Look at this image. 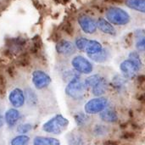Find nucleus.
I'll return each instance as SVG.
<instances>
[{"label": "nucleus", "mask_w": 145, "mask_h": 145, "mask_svg": "<svg viewBox=\"0 0 145 145\" xmlns=\"http://www.w3.org/2000/svg\"><path fill=\"white\" fill-rule=\"evenodd\" d=\"M88 56L92 60H93L97 63H103V62L107 61L108 59L110 58V52L105 48V49L102 48L101 51H99L94 54H89Z\"/></svg>", "instance_id": "obj_17"}, {"label": "nucleus", "mask_w": 145, "mask_h": 145, "mask_svg": "<svg viewBox=\"0 0 145 145\" xmlns=\"http://www.w3.org/2000/svg\"><path fill=\"white\" fill-rule=\"evenodd\" d=\"M68 125L69 120L64 116L59 114L47 121L45 123H43L42 126V129L47 133L53 135H59L67 128Z\"/></svg>", "instance_id": "obj_1"}, {"label": "nucleus", "mask_w": 145, "mask_h": 145, "mask_svg": "<svg viewBox=\"0 0 145 145\" xmlns=\"http://www.w3.org/2000/svg\"><path fill=\"white\" fill-rule=\"evenodd\" d=\"M120 70L122 74V76L127 80L136 77L138 74V71H140L136 66V65L130 59H126L122 61L120 65Z\"/></svg>", "instance_id": "obj_8"}, {"label": "nucleus", "mask_w": 145, "mask_h": 145, "mask_svg": "<svg viewBox=\"0 0 145 145\" xmlns=\"http://www.w3.org/2000/svg\"><path fill=\"white\" fill-rule=\"evenodd\" d=\"M109 105V100L105 97H96L88 100L85 106L84 110L87 115H97L103 111Z\"/></svg>", "instance_id": "obj_5"}, {"label": "nucleus", "mask_w": 145, "mask_h": 145, "mask_svg": "<svg viewBox=\"0 0 145 145\" xmlns=\"http://www.w3.org/2000/svg\"><path fill=\"white\" fill-rule=\"evenodd\" d=\"M97 28H99L103 33H105L108 35L116 36V31L115 27L112 25V24H110L107 20H105L104 18H100L98 20Z\"/></svg>", "instance_id": "obj_15"}, {"label": "nucleus", "mask_w": 145, "mask_h": 145, "mask_svg": "<svg viewBox=\"0 0 145 145\" xmlns=\"http://www.w3.org/2000/svg\"><path fill=\"white\" fill-rule=\"evenodd\" d=\"M136 48L138 51L144 52L145 49V37H142L139 39H137L136 42Z\"/></svg>", "instance_id": "obj_29"}, {"label": "nucleus", "mask_w": 145, "mask_h": 145, "mask_svg": "<svg viewBox=\"0 0 145 145\" xmlns=\"http://www.w3.org/2000/svg\"><path fill=\"white\" fill-rule=\"evenodd\" d=\"M56 51L59 54L69 56V55L75 54L76 47L72 42L67 40H61V41H59L58 43L56 44Z\"/></svg>", "instance_id": "obj_11"}, {"label": "nucleus", "mask_w": 145, "mask_h": 145, "mask_svg": "<svg viewBox=\"0 0 145 145\" xmlns=\"http://www.w3.org/2000/svg\"><path fill=\"white\" fill-rule=\"evenodd\" d=\"M114 88L116 90H117V92H121V91H123L126 88V85H127V79H125L122 76H119V75H116L113 77L112 79V82H111Z\"/></svg>", "instance_id": "obj_19"}, {"label": "nucleus", "mask_w": 145, "mask_h": 145, "mask_svg": "<svg viewBox=\"0 0 145 145\" xmlns=\"http://www.w3.org/2000/svg\"><path fill=\"white\" fill-rule=\"evenodd\" d=\"M78 24L82 30L87 34H93L97 31L96 20L87 14H82L78 17Z\"/></svg>", "instance_id": "obj_9"}, {"label": "nucleus", "mask_w": 145, "mask_h": 145, "mask_svg": "<svg viewBox=\"0 0 145 145\" xmlns=\"http://www.w3.org/2000/svg\"><path fill=\"white\" fill-rule=\"evenodd\" d=\"M100 119L106 123H114L118 121V116L116 111L111 108H105L99 113Z\"/></svg>", "instance_id": "obj_13"}, {"label": "nucleus", "mask_w": 145, "mask_h": 145, "mask_svg": "<svg viewBox=\"0 0 145 145\" xmlns=\"http://www.w3.org/2000/svg\"><path fill=\"white\" fill-rule=\"evenodd\" d=\"M130 59L132 62H133V63L136 65V66H137L139 70L142 69L143 63H142V59H141V58H140V55H139V54H138V52H136V51L131 52V53L129 54V59Z\"/></svg>", "instance_id": "obj_24"}, {"label": "nucleus", "mask_w": 145, "mask_h": 145, "mask_svg": "<svg viewBox=\"0 0 145 145\" xmlns=\"http://www.w3.org/2000/svg\"><path fill=\"white\" fill-rule=\"evenodd\" d=\"M133 34L131 32V33H129V34H127V36H126V38H125V42H129V45L130 44H132V42H133V40H132V37H133Z\"/></svg>", "instance_id": "obj_31"}, {"label": "nucleus", "mask_w": 145, "mask_h": 145, "mask_svg": "<svg viewBox=\"0 0 145 145\" xmlns=\"http://www.w3.org/2000/svg\"><path fill=\"white\" fill-rule=\"evenodd\" d=\"M3 124H4V119H3V115L0 113V128L3 126Z\"/></svg>", "instance_id": "obj_32"}, {"label": "nucleus", "mask_w": 145, "mask_h": 145, "mask_svg": "<svg viewBox=\"0 0 145 145\" xmlns=\"http://www.w3.org/2000/svg\"><path fill=\"white\" fill-rule=\"evenodd\" d=\"M20 111L15 108H11L6 110L3 119L6 124L8 125V127H13L17 124L18 121L20 120Z\"/></svg>", "instance_id": "obj_12"}, {"label": "nucleus", "mask_w": 145, "mask_h": 145, "mask_svg": "<svg viewBox=\"0 0 145 145\" xmlns=\"http://www.w3.org/2000/svg\"><path fill=\"white\" fill-rule=\"evenodd\" d=\"M134 36L136 39H139L142 37H144V31L143 29H138L134 32Z\"/></svg>", "instance_id": "obj_30"}, {"label": "nucleus", "mask_w": 145, "mask_h": 145, "mask_svg": "<svg viewBox=\"0 0 145 145\" xmlns=\"http://www.w3.org/2000/svg\"><path fill=\"white\" fill-rule=\"evenodd\" d=\"M107 89L108 82L104 76H102L101 79L92 88V93L95 97H101L107 92Z\"/></svg>", "instance_id": "obj_14"}, {"label": "nucleus", "mask_w": 145, "mask_h": 145, "mask_svg": "<svg viewBox=\"0 0 145 145\" xmlns=\"http://www.w3.org/2000/svg\"><path fill=\"white\" fill-rule=\"evenodd\" d=\"M69 144L71 145H81L82 144V138L76 133L70 134V138H68Z\"/></svg>", "instance_id": "obj_26"}, {"label": "nucleus", "mask_w": 145, "mask_h": 145, "mask_svg": "<svg viewBox=\"0 0 145 145\" xmlns=\"http://www.w3.org/2000/svg\"><path fill=\"white\" fill-rule=\"evenodd\" d=\"M87 88L85 87L84 82L80 77L76 78L68 82L65 88V93L68 97L75 100H81L84 98Z\"/></svg>", "instance_id": "obj_3"}, {"label": "nucleus", "mask_w": 145, "mask_h": 145, "mask_svg": "<svg viewBox=\"0 0 145 145\" xmlns=\"http://www.w3.org/2000/svg\"><path fill=\"white\" fill-rule=\"evenodd\" d=\"M107 20L110 24L116 25H125L131 20L129 14L118 7H110L106 11Z\"/></svg>", "instance_id": "obj_2"}, {"label": "nucleus", "mask_w": 145, "mask_h": 145, "mask_svg": "<svg viewBox=\"0 0 145 145\" xmlns=\"http://www.w3.org/2000/svg\"><path fill=\"white\" fill-rule=\"evenodd\" d=\"M63 31L69 36H73L74 34V28L70 21H66L63 25Z\"/></svg>", "instance_id": "obj_27"}, {"label": "nucleus", "mask_w": 145, "mask_h": 145, "mask_svg": "<svg viewBox=\"0 0 145 145\" xmlns=\"http://www.w3.org/2000/svg\"><path fill=\"white\" fill-rule=\"evenodd\" d=\"M125 3L130 8L139 11L143 14L145 12V0H126Z\"/></svg>", "instance_id": "obj_18"}, {"label": "nucleus", "mask_w": 145, "mask_h": 145, "mask_svg": "<svg viewBox=\"0 0 145 145\" xmlns=\"http://www.w3.org/2000/svg\"><path fill=\"white\" fill-rule=\"evenodd\" d=\"M75 47L80 51L85 52L89 54H94L102 50L103 47L101 43L96 40H89L86 37H80L76 39Z\"/></svg>", "instance_id": "obj_4"}, {"label": "nucleus", "mask_w": 145, "mask_h": 145, "mask_svg": "<svg viewBox=\"0 0 145 145\" xmlns=\"http://www.w3.org/2000/svg\"><path fill=\"white\" fill-rule=\"evenodd\" d=\"M101 77H102V76H100L99 74H94V75H91V76H88L84 81L85 87L87 88H92L101 79Z\"/></svg>", "instance_id": "obj_22"}, {"label": "nucleus", "mask_w": 145, "mask_h": 145, "mask_svg": "<svg viewBox=\"0 0 145 145\" xmlns=\"http://www.w3.org/2000/svg\"><path fill=\"white\" fill-rule=\"evenodd\" d=\"M71 65L76 72L81 74H90L93 70V64L87 58L81 55H77L72 59Z\"/></svg>", "instance_id": "obj_6"}, {"label": "nucleus", "mask_w": 145, "mask_h": 145, "mask_svg": "<svg viewBox=\"0 0 145 145\" xmlns=\"http://www.w3.org/2000/svg\"><path fill=\"white\" fill-rule=\"evenodd\" d=\"M106 2H113V3H118V2H121V0H105Z\"/></svg>", "instance_id": "obj_33"}, {"label": "nucleus", "mask_w": 145, "mask_h": 145, "mask_svg": "<svg viewBox=\"0 0 145 145\" xmlns=\"http://www.w3.org/2000/svg\"><path fill=\"white\" fill-rule=\"evenodd\" d=\"M8 101L12 105V106L15 109L22 107L25 102L23 90L19 88L11 90L10 93H8Z\"/></svg>", "instance_id": "obj_10"}, {"label": "nucleus", "mask_w": 145, "mask_h": 145, "mask_svg": "<svg viewBox=\"0 0 145 145\" xmlns=\"http://www.w3.org/2000/svg\"><path fill=\"white\" fill-rule=\"evenodd\" d=\"M24 94H25V99L26 100L29 105H36L37 104V96L33 90L27 88L24 92Z\"/></svg>", "instance_id": "obj_20"}, {"label": "nucleus", "mask_w": 145, "mask_h": 145, "mask_svg": "<svg viewBox=\"0 0 145 145\" xmlns=\"http://www.w3.org/2000/svg\"><path fill=\"white\" fill-rule=\"evenodd\" d=\"M75 121H76V123L78 125V126H85L88 124V121H89V118L88 116V115L86 113H82V112H79V113H76L75 115Z\"/></svg>", "instance_id": "obj_23"}, {"label": "nucleus", "mask_w": 145, "mask_h": 145, "mask_svg": "<svg viewBox=\"0 0 145 145\" xmlns=\"http://www.w3.org/2000/svg\"><path fill=\"white\" fill-rule=\"evenodd\" d=\"M33 145H60V141L52 137L37 136L33 139Z\"/></svg>", "instance_id": "obj_16"}, {"label": "nucleus", "mask_w": 145, "mask_h": 145, "mask_svg": "<svg viewBox=\"0 0 145 145\" xmlns=\"http://www.w3.org/2000/svg\"><path fill=\"white\" fill-rule=\"evenodd\" d=\"M31 129H32V125L31 123H23V124H20L16 128L17 133H19L20 134H23V135H25L26 133H28Z\"/></svg>", "instance_id": "obj_25"}, {"label": "nucleus", "mask_w": 145, "mask_h": 145, "mask_svg": "<svg viewBox=\"0 0 145 145\" xmlns=\"http://www.w3.org/2000/svg\"><path fill=\"white\" fill-rule=\"evenodd\" d=\"M30 142V137L27 135L20 134L18 136L14 137L11 141L10 145H27Z\"/></svg>", "instance_id": "obj_21"}, {"label": "nucleus", "mask_w": 145, "mask_h": 145, "mask_svg": "<svg viewBox=\"0 0 145 145\" xmlns=\"http://www.w3.org/2000/svg\"><path fill=\"white\" fill-rule=\"evenodd\" d=\"M31 81L36 89L42 90L49 86L51 83V77L46 72L37 70L32 72Z\"/></svg>", "instance_id": "obj_7"}, {"label": "nucleus", "mask_w": 145, "mask_h": 145, "mask_svg": "<svg viewBox=\"0 0 145 145\" xmlns=\"http://www.w3.org/2000/svg\"><path fill=\"white\" fill-rule=\"evenodd\" d=\"M106 129H107V127L105 126H102L101 124H99V125L95 126L93 132L96 136H101V135L105 134V133L106 132Z\"/></svg>", "instance_id": "obj_28"}]
</instances>
